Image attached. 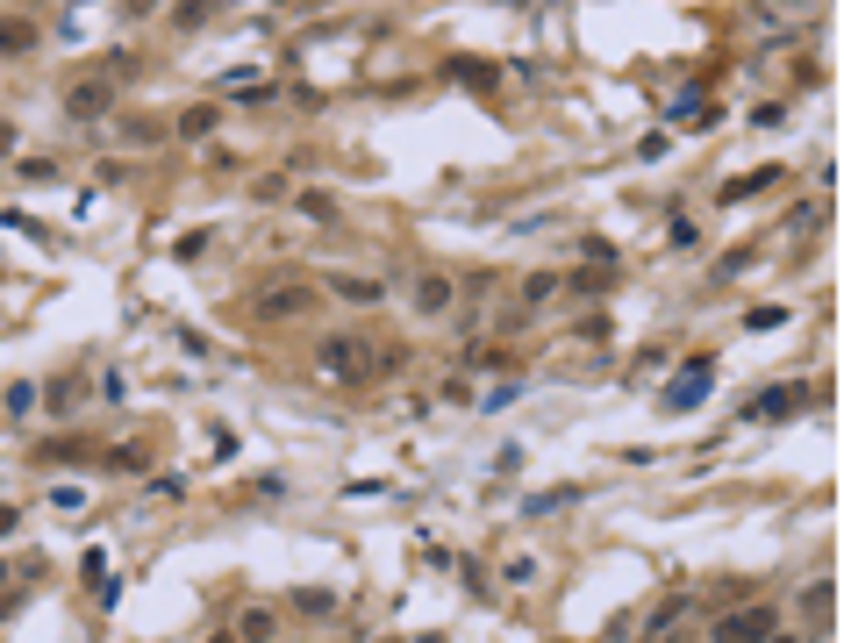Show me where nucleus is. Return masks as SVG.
<instances>
[{"label": "nucleus", "instance_id": "nucleus-1", "mask_svg": "<svg viewBox=\"0 0 844 643\" xmlns=\"http://www.w3.org/2000/svg\"><path fill=\"white\" fill-rule=\"evenodd\" d=\"M315 365H323V379H337V387H373L379 373H401V351H379V343H365V337H329L323 351H315Z\"/></svg>", "mask_w": 844, "mask_h": 643}, {"label": "nucleus", "instance_id": "nucleus-2", "mask_svg": "<svg viewBox=\"0 0 844 643\" xmlns=\"http://www.w3.org/2000/svg\"><path fill=\"white\" fill-rule=\"evenodd\" d=\"M780 629V608L773 601H752V608H738V615H716L708 622V643H766Z\"/></svg>", "mask_w": 844, "mask_h": 643}, {"label": "nucleus", "instance_id": "nucleus-3", "mask_svg": "<svg viewBox=\"0 0 844 643\" xmlns=\"http://www.w3.org/2000/svg\"><path fill=\"white\" fill-rule=\"evenodd\" d=\"M408 301H415V315H423V322H444L451 307H458V279L437 272V265H423V272H415V287H408Z\"/></svg>", "mask_w": 844, "mask_h": 643}, {"label": "nucleus", "instance_id": "nucleus-4", "mask_svg": "<svg viewBox=\"0 0 844 643\" xmlns=\"http://www.w3.org/2000/svg\"><path fill=\"white\" fill-rule=\"evenodd\" d=\"M323 307V287H265L259 301H251V315L259 322H301Z\"/></svg>", "mask_w": 844, "mask_h": 643}, {"label": "nucleus", "instance_id": "nucleus-5", "mask_svg": "<svg viewBox=\"0 0 844 643\" xmlns=\"http://www.w3.org/2000/svg\"><path fill=\"white\" fill-rule=\"evenodd\" d=\"M108 108H115L108 72H101V79H93V72H87V79H72V93H65V115H72V122H93V115H108Z\"/></svg>", "mask_w": 844, "mask_h": 643}, {"label": "nucleus", "instance_id": "nucleus-6", "mask_svg": "<svg viewBox=\"0 0 844 643\" xmlns=\"http://www.w3.org/2000/svg\"><path fill=\"white\" fill-rule=\"evenodd\" d=\"M323 293H337V301H351V307H379V301H387V279H365V272H329Z\"/></svg>", "mask_w": 844, "mask_h": 643}, {"label": "nucleus", "instance_id": "nucleus-7", "mask_svg": "<svg viewBox=\"0 0 844 643\" xmlns=\"http://www.w3.org/2000/svg\"><path fill=\"white\" fill-rule=\"evenodd\" d=\"M36 43H43V29L29 15H0V58H29Z\"/></svg>", "mask_w": 844, "mask_h": 643}, {"label": "nucleus", "instance_id": "nucleus-8", "mask_svg": "<svg viewBox=\"0 0 844 643\" xmlns=\"http://www.w3.org/2000/svg\"><path fill=\"white\" fill-rule=\"evenodd\" d=\"M708 373H716V365H708V357H694V365L680 373V387H672L666 401L680 407V415H688V407H702V393H708Z\"/></svg>", "mask_w": 844, "mask_h": 643}, {"label": "nucleus", "instance_id": "nucleus-9", "mask_svg": "<svg viewBox=\"0 0 844 643\" xmlns=\"http://www.w3.org/2000/svg\"><path fill=\"white\" fill-rule=\"evenodd\" d=\"M830 601H837V587H830V579H809V593H802V615H809L816 636L830 629Z\"/></svg>", "mask_w": 844, "mask_h": 643}, {"label": "nucleus", "instance_id": "nucleus-10", "mask_svg": "<svg viewBox=\"0 0 844 643\" xmlns=\"http://www.w3.org/2000/svg\"><path fill=\"white\" fill-rule=\"evenodd\" d=\"M273 629H279V615H273V608H243L229 636H237V643H273Z\"/></svg>", "mask_w": 844, "mask_h": 643}, {"label": "nucleus", "instance_id": "nucleus-11", "mask_svg": "<svg viewBox=\"0 0 844 643\" xmlns=\"http://www.w3.org/2000/svg\"><path fill=\"white\" fill-rule=\"evenodd\" d=\"M179 136H187V143H207V136H215V108L207 101H193V108H179V122H173Z\"/></svg>", "mask_w": 844, "mask_h": 643}, {"label": "nucleus", "instance_id": "nucleus-12", "mask_svg": "<svg viewBox=\"0 0 844 643\" xmlns=\"http://www.w3.org/2000/svg\"><path fill=\"white\" fill-rule=\"evenodd\" d=\"M444 79H458V86H501V72H494V65H480V58H451Z\"/></svg>", "mask_w": 844, "mask_h": 643}, {"label": "nucleus", "instance_id": "nucleus-13", "mask_svg": "<svg viewBox=\"0 0 844 643\" xmlns=\"http://www.w3.org/2000/svg\"><path fill=\"white\" fill-rule=\"evenodd\" d=\"M207 22H215V0H179V8H173V29H179V36L207 29Z\"/></svg>", "mask_w": 844, "mask_h": 643}, {"label": "nucleus", "instance_id": "nucleus-14", "mask_svg": "<svg viewBox=\"0 0 844 643\" xmlns=\"http://www.w3.org/2000/svg\"><path fill=\"white\" fill-rule=\"evenodd\" d=\"M802 401H809L802 387H773V393H758V401H752V415H794Z\"/></svg>", "mask_w": 844, "mask_h": 643}, {"label": "nucleus", "instance_id": "nucleus-15", "mask_svg": "<svg viewBox=\"0 0 844 643\" xmlns=\"http://www.w3.org/2000/svg\"><path fill=\"white\" fill-rule=\"evenodd\" d=\"M680 615H694V601H688V593H666V601H658V608L644 615V629H652V636H658V629H672V622H680Z\"/></svg>", "mask_w": 844, "mask_h": 643}, {"label": "nucleus", "instance_id": "nucleus-16", "mask_svg": "<svg viewBox=\"0 0 844 643\" xmlns=\"http://www.w3.org/2000/svg\"><path fill=\"white\" fill-rule=\"evenodd\" d=\"M79 401H87V379H58V387L43 393V407H51V415H72Z\"/></svg>", "mask_w": 844, "mask_h": 643}, {"label": "nucleus", "instance_id": "nucleus-17", "mask_svg": "<svg viewBox=\"0 0 844 643\" xmlns=\"http://www.w3.org/2000/svg\"><path fill=\"white\" fill-rule=\"evenodd\" d=\"M51 508H58V515H87V487H79V479H58V487H51Z\"/></svg>", "mask_w": 844, "mask_h": 643}, {"label": "nucleus", "instance_id": "nucleus-18", "mask_svg": "<svg viewBox=\"0 0 844 643\" xmlns=\"http://www.w3.org/2000/svg\"><path fill=\"white\" fill-rule=\"evenodd\" d=\"M293 615H337V593H323V587H293Z\"/></svg>", "mask_w": 844, "mask_h": 643}, {"label": "nucleus", "instance_id": "nucleus-19", "mask_svg": "<svg viewBox=\"0 0 844 643\" xmlns=\"http://www.w3.org/2000/svg\"><path fill=\"white\" fill-rule=\"evenodd\" d=\"M36 457L43 465H79V457H93V443H36Z\"/></svg>", "mask_w": 844, "mask_h": 643}, {"label": "nucleus", "instance_id": "nucleus-20", "mask_svg": "<svg viewBox=\"0 0 844 643\" xmlns=\"http://www.w3.org/2000/svg\"><path fill=\"white\" fill-rule=\"evenodd\" d=\"M773 179H780L773 165H766V172H752V179H730V187H723V207H730V201H744V193H766Z\"/></svg>", "mask_w": 844, "mask_h": 643}, {"label": "nucleus", "instance_id": "nucleus-21", "mask_svg": "<svg viewBox=\"0 0 844 643\" xmlns=\"http://www.w3.org/2000/svg\"><path fill=\"white\" fill-rule=\"evenodd\" d=\"M293 207H301V215H308V222H337V193H301V201H293Z\"/></svg>", "mask_w": 844, "mask_h": 643}, {"label": "nucleus", "instance_id": "nucleus-22", "mask_svg": "<svg viewBox=\"0 0 844 643\" xmlns=\"http://www.w3.org/2000/svg\"><path fill=\"white\" fill-rule=\"evenodd\" d=\"M552 293H558V272H530V279H522V307L552 301Z\"/></svg>", "mask_w": 844, "mask_h": 643}, {"label": "nucleus", "instance_id": "nucleus-23", "mask_svg": "<svg viewBox=\"0 0 844 643\" xmlns=\"http://www.w3.org/2000/svg\"><path fill=\"white\" fill-rule=\"evenodd\" d=\"M22 179H36V187H51V179H58V157H22Z\"/></svg>", "mask_w": 844, "mask_h": 643}, {"label": "nucleus", "instance_id": "nucleus-24", "mask_svg": "<svg viewBox=\"0 0 844 643\" xmlns=\"http://www.w3.org/2000/svg\"><path fill=\"white\" fill-rule=\"evenodd\" d=\"M780 322H788V307H752V315H744V329H758V337H766V329H780Z\"/></svg>", "mask_w": 844, "mask_h": 643}, {"label": "nucleus", "instance_id": "nucleus-25", "mask_svg": "<svg viewBox=\"0 0 844 643\" xmlns=\"http://www.w3.org/2000/svg\"><path fill=\"white\" fill-rule=\"evenodd\" d=\"M151 493H158V501H187V479H179V472H158Z\"/></svg>", "mask_w": 844, "mask_h": 643}, {"label": "nucleus", "instance_id": "nucleus-26", "mask_svg": "<svg viewBox=\"0 0 844 643\" xmlns=\"http://www.w3.org/2000/svg\"><path fill=\"white\" fill-rule=\"evenodd\" d=\"M29 407H36V387H29V379H15V387H8V415H29Z\"/></svg>", "mask_w": 844, "mask_h": 643}, {"label": "nucleus", "instance_id": "nucleus-27", "mask_svg": "<svg viewBox=\"0 0 844 643\" xmlns=\"http://www.w3.org/2000/svg\"><path fill=\"white\" fill-rule=\"evenodd\" d=\"M251 193H259V201L273 207V201H287V179H279V172H265V179H259V187H251Z\"/></svg>", "mask_w": 844, "mask_h": 643}, {"label": "nucleus", "instance_id": "nucleus-28", "mask_svg": "<svg viewBox=\"0 0 844 643\" xmlns=\"http://www.w3.org/2000/svg\"><path fill=\"white\" fill-rule=\"evenodd\" d=\"M207 251V229H193V237H179V265H193V257Z\"/></svg>", "mask_w": 844, "mask_h": 643}, {"label": "nucleus", "instance_id": "nucleus-29", "mask_svg": "<svg viewBox=\"0 0 844 643\" xmlns=\"http://www.w3.org/2000/svg\"><path fill=\"white\" fill-rule=\"evenodd\" d=\"M537 579V558H508V587H530Z\"/></svg>", "mask_w": 844, "mask_h": 643}, {"label": "nucleus", "instance_id": "nucleus-30", "mask_svg": "<svg viewBox=\"0 0 844 643\" xmlns=\"http://www.w3.org/2000/svg\"><path fill=\"white\" fill-rule=\"evenodd\" d=\"M15 151V122H0V157Z\"/></svg>", "mask_w": 844, "mask_h": 643}, {"label": "nucleus", "instance_id": "nucleus-31", "mask_svg": "<svg viewBox=\"0 0 844 643\" xmlns=\"http://www.w3.org/2000/svg\"><path fill=\"white\" fill-rule=\"evenodd\" d=\"M15 522H22V515H15V508H8V501H0V537H8V529H15Z\"/></svg>", "mask_w": 844, "mask_h": 643}, {"label": "nucleus", "instance_id": "nucleus-32", "mask_svg": "<svg viewBox=\"0 0 844 643\" xmlns=\"http://www.w3.org/2000/svg\"><path fill=\"white\" fill-rule=\"evenodd\" d=\"M8 579H15V565H8V558H0V593H8Z\"/></svg>", "mask_w": 844, "mask_h": 643}, {"label": "nucleus", "instance_id": "nucleus-33", "mask_svg": "<svg viewBox=\"0 0 844 643\" xmlns=\"http://www.w3.org/2000/svg\"><path fill=\"white\" fill-rule=\"evenodd\" d=\"M766 643H802V636H794V629H788V636H780V629H773V636H766Z\"/></svg>", "mask_w": 844, "mask_h": 643}, {"label": "nucleus", "instance_id": "nucleus-34", "mask_svg": "<svg viewBox=\"0 0 844 643\" xmlns=\"http://www.w3.org/2000/svg\"><path fill=\"white\" fill-rule=\"evenodd\" d=\"M207 643H237V636H229V629H215V636H207Z\"/></svg>", "mask_w": 844, "mask_h": 643}, {"label": "nucleus", "instance_id": "nucleus-35", "mask_svg": "<svg viewBox=\"0 0 844 643\" xmlns=\"http://www.w3.org/2000/svg\"><path fill=\"white\" fill-rule=\"evenodd\" d=\"M652 643H680V636H666V629H658V636H652Z\"/></svg>", "mask_w": 844, "mask_h": 643}, {"label": "nucleus", "instance_id": "nucleus-36", "mask_svg": "<svg viewBox=\"0 0 844 643\" xmlns=\"http://www.w3.org/2000/svg\"><path fill=\"white\" fill-rule=\"evenodd\" d=\"M273 8H287V0H273Z\"/></svg>", "mask_w": 844, "mask_h": 643}]
</instances>
